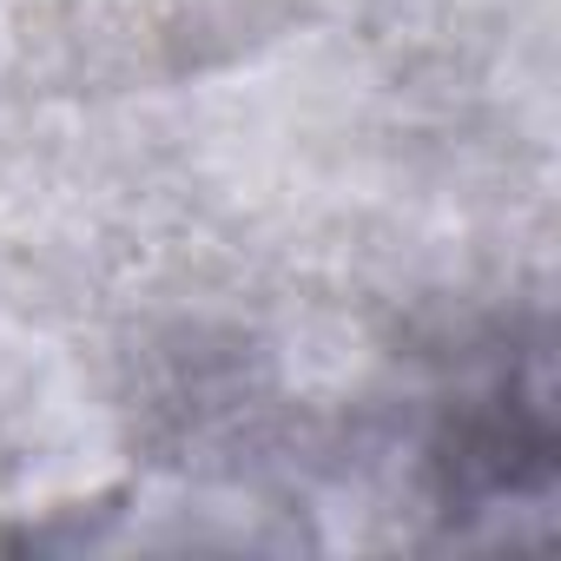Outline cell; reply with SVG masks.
<instances>
[{"label": "cell", "instance_id": "6da1fadb", "mask_svg": "<svg viewBox=\"0 0 561 561\" xmlns=\"http://www.w3.org/2000/svg\"><path fill=\"white\" fill-rule=\"evenodd\" d=\"M436 469H443L449 508H462V515L489 508L502 495L548 489L554 436H548V370H541V357L528 364V377H515L508 364L489 370L456 403V416L436 443Z\"/></svg>", "mask_w": 561, "mask_h": 561}]
</instances>
